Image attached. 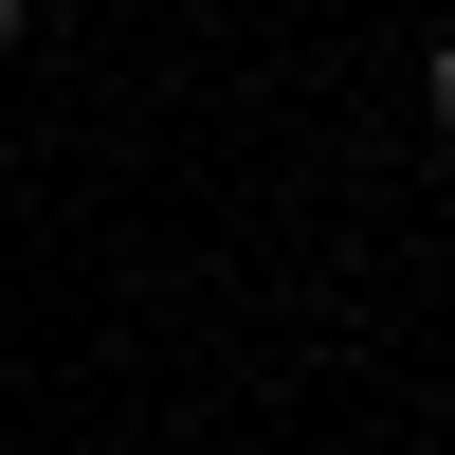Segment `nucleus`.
<instances>
[{
	"instance_id": "1",
	"label": "nucleus",
	"mask_w": 455,
	"mask_h": 455,
	"mask_svg": "<svg viewBox=\"0 0 455 455\" xmlns=\"http://www.w3.org/2000/svg\"><path fill=\"white\" fill-rule=\"evenodd\" d=\"M419 128L455 146V36H437V55H419Z\"/></svg>"
},
{
	"instance_id": "2",
	"label": "nucleus",
	"mask_w": 455,
	"mask_h": 455,
	"mask_svg": "<svg viewBox=\"0 0 455 455\" xmlns=\"http://www.w3.org/2000/svg\"><path fill=\"white\" fill-rule=\"evenodd\" d=\"M19 36H36V19H19V0H0V55H19Z\"/></svg>"
}]
</instances>
